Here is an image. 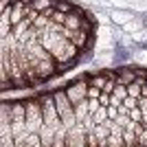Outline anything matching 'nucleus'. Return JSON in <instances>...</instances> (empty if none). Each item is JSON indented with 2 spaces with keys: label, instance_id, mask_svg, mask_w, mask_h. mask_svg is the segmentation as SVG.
Listing matches in <instances>:
<instances>
[{
  "label": "nucleus",
  "instance_id": "1",
  "mask_svg": "<svg viewBox=\"0 0 147 147\" xmlns=\"http://www.w3.org/2000/svg\"><path fill=\"white\" fill-rule=\"evenodd\" d=\"M0 147H147V68H103L5 99Z\"/></svg>",
  "mask_w": 147,
  "mask_h": 147
},
{
  "label": "nucleus",
  "instance_id": "2",
  "mask_svg": "<svg viewBox=\"0 0 147 147\" xmlns=\"http://www.w3.org/2000/svg\"><path fill=\"white\" fill-rule=\"evenodd\" d=\"M0 90H31L90 57L92 13L73 0H0Z\"/></svg>",
  "mask_w": 147,
  "mask_h": 147
}]
</instances>
